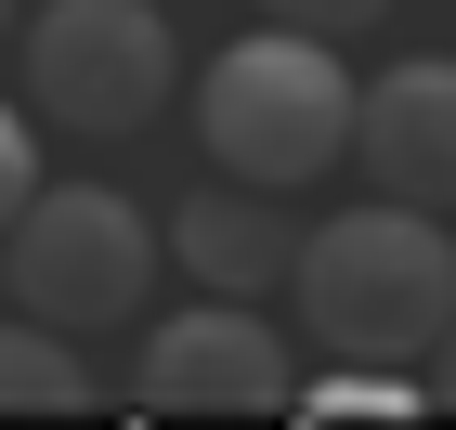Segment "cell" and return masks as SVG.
Masks as SVG:
<instances>
[{
    "mask_svg": "<svg viewBox=\"0 0 456 430\" xmlns=\"http://www.w3.org/2000/svg\"><path fill=\"white\" fill-rule=\"evenodd\" d=\"M287 287H300V326L339 365H418L444 339V313H456V235H444V209L365 196V209L300 235Z\"/></svg>",
    "mask_w": 456,
    "mask_h": 430,
    "instance_id": "cell-1",
    "label": "cell"
},
{
    "mask_svg": "<svg viewBox=\"0 0 456 430\" xmlns=\"http://www.w3.org/2000/svg\"><path fill=\"white\" fill-rule=\"evenodd\" d=\"M352 92L365 78L339 66V39L314 27H261L222 39L209 78H196V143L222 157V183H261V196H300L352 157Z\"/></svg>",
    "mask_w": 456,
    "mask_h": 430,
    "instance_id": "cell-2",
    "label": "cell"
},
{
    "mask_svg": "<svg viewBox=\"0 0 456 430\" xmlns=\"http://www.w3.org/2000/svg\"><path fill=\"white\" fill-rule=\"evenodd\" d=\"M0 261H13V313L92 339V326L143 313V287H157V222H143L118 183H39L27 209H13V235H0Z\"/></svg>",
    "mask_w": 456,
    "mask_h": 430,
    "instance_id": "cell-3",
    "label": "cell"
},
{
    "mask_svg": "<svg viewBox=\"0 0 456 430\" xmlns=\"http://www.w3.org/2000/svg\"><path fill=\"white\" fill-rule=\"evenodd\" d=\"M170 13L157 0H39L27 13V105L78 143H131L143 118L170 105Z\"/></svg>",
    "mask_w": 456,
    "mask_h": 430,
    "instance_id": "cell-4",
    "label": "cell"
},
{
    "mask_svg": "<svg viewBox=\"0 0 456 430\" xmlns=\"http://www.w3.org/2000/svg\"><path fill=\"white\" fill-rule=\"evenodd\" d=\"M131 392L157 418H287V339L261 326V300H196V313L143 326V365Z\"/></svg>",
    "mask_w": 456,
    "mask_h": 430,
    "instance_id": "cell-5",
    "label": "cell"
},
{
    "mask_svg": "<svg viewBox=\"0 0 456 430\" xmlns=\"http://www.w3.org/2000/svg\"><path fill=\"white\" fill-rule=\"evenodd\" d=\"M352 170L404 209H456V53H404L352 92Z\"/></svg>",
    "mask_w": 456,
    "mask_h": 430,
    "instance_id": "cell-6",
    "label": "cell"
},
{
    "mask_svg": "<svg viewBox=\"0 0 456 430\" xmlns=\"http://www.w3.org/2000/svg\"><path fill=\"white\" fill-rule=\"evenodd\" d=\"M157 248L209 287V300H274L287 261H300V248H287V209L261 196V183H209V196H183V209L157 222Z\"/></svg>",
    "mask_w": 456,
    "mask_h": 430,
    "instance_id": "cell-7",
    "label": "cell"
},
{
    "mask_svg": "<svg viewBox=\"0 0 456 430\" xmlns=\"http://www.w3.org/2000/svg\"><path fill=\"white\" fill-rule=\"evenodd\" d=\"M78 404H92L78 339L39 326V313H13V326H0V418H78Z\"/></svg>",
    "mask_w": 456,
    "mask_h": 430,
    "instance_id": "cell-8",
    "label": "cell"
},
{
    "mask_svg": "<svg viewBox=\"0 0 456 430\" xmlns=\"http://www.w3.org/2000/svg\"><path fill=\"white\" fill-rule=\"evenodd\" d=\"M418 404H430V378H379V365H365V378H300L287 418L300 430H352V418H418Z\"/></svg>",
    "mask_w": 456,
    "mask_h": 430,
    "instance_id": "cell-9",
    "label": "cell"
},
{
    "mask_svg": "<svg viewBox=\"0 0 456 430\" xmlns=\"http://www.w3.org/2000/svg\"><path fill=\"white\" fill-rule=\"evenodd\" d=\"M27 196H39V131H27V105H0V235H13Z\"/></svg>",
    "mask_w": 456,
    "mask_h": 430,
    "instance_id": "cell-10",
    "label": "cell"
},
{
    "mask_svg": "<svg viewBox=\"0 0 456 430\" xmlns=\"http://www.w3.org/2000/svg\"><path fill=\"white\" fill-rule=\"evenodd\" d=\"M261 13H274V27H314V39H365L391 0H261Z\"/></svg>",
    "mask_w": 456,
    "mask_h": 430,
    "instance_id": "cell-11",
    "label": "cell"
},
{
    "mask_svg": "<svg viewBox=\"0 0 456 430\" xmlns=\"http://www.w3.org/2000/svg\"><path fill=\"white\" fill-rule=\"evenodd\" d=\"M430 404H456V313H444V339H430Z\"/></svg>",
    "mask_w": 456,
    "mask_h": 430,
    "instance_id": "cell-12",
    "label": "cell"
},
{
    "mask_svg": "<svg viewBox=\"0 0 456 430\" xmlns=\"http://www.w3.org/2000/svg\"><path fill=\"white\" fill-rule=\"evenodd\" d=\"M0 39H13V0H0Z\"/></svg>",
    "mask_w": 456,
    "mask_h": 430,
    "instance_id": "cell-13",
    "label": "cell"
}]
</instances>
